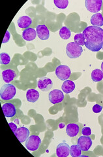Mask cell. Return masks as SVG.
I'll return each instance as SVG.
<instances>
[{
    "label": "cell",
    "mask_w": 103,
    "mask_h": 157,
    "mask_svg": "<svg viewBox=\"0 0 103 157\" xmlns=\"http://www.w3.org/2000/svg\"><path fill=\"white\" fill-rule=\"evenodd\" d=\"M85 37V46L93 52H98L103 47V29L95 26H87L82 32Z\"/></svg>",
    "instance_id": "6da1fadb"
},
{
    "label": "cell",
    "mask_w": 103,
    "mask_h": 157,
    "mask_svg": "<svg viewBox=\"0 0 103 157\" xmlns=\"http://www.w3.org/2000/svg\"><path fill=\"white\" fill-rule=\"evenodd\" d=\"M17 94V88L14 85L9 84L4 85L0 90V97L3 101H8L13 99Z\"/></svg>",
    "instance_id": "7a4b0ae2"
},
{
    "label": "cell",
    "mask_w": 103,
    "mask_h": 157,
    "mask_svg": "<svg viewBox=\"0 0 103 157\" xmlns=\"http://www.w3.org/2000/svg\"><path fill=\"white\" fill-rule=\"evenodd\" d=\"M82 52V47L75 42H71L67 45L66 53L68 58H77L81 56Z\"/></svg>",
    "instance_id": "3957f363"
},
{
    "label": "cell",
    "mask_w": 103,
    "mask_h": 157,
    "mask_svg": "<svg viewBox=\"0 0 103 157\" xmlns=\"http://www.w3.org/2000/svg\"><path fill=\"white\" fill-rule=\"evenodd\" d=\"M41 144V140L38 136L32 135L29 136L26 141V149L31 151H37Z\"/></svg>",
    "instance_id": "277c9868"
},
{
    "label": "cell",
    "mask_w": 103,
    "mask_h": 157,
    "mask_svg": "<svg viewBox=\"0 0 103 157\" xmlns=\"http://www.w3.org/2000/svg\"><path fill=\"white\" fill-rule=\"evenodd\" d=\"M56 75L59 79L61 81H67L71 75V71L69 67L65 65H60L56 69Z\"/></svg>",
    "instance_id": "5b68a950"
},
{
    "label": "cell",
    "mask_w": 103,
    "mask_h": 157,
    "mask_svg": "<svg viewBox=\"0 0 103 157\" xmlns=\"http://www.w3.org/2000/svg\"><path fill=\"white\" fill-rule=\"evenodd\" d=\"M102 3V0H86L85 6L87 11L95 14L101 10Z\"/></svg>",
    "instance_id": "8992f818"
},
{
    "label": "cell",
    "mask_w": 103,
    "mask_h": 157,
    "mask_svg": "<svg viewBox=\"0 0 103 157\" xmlns=\"http://www.w3.org/2000/svg\"><path fill=\"white\" fill-rule=\"evenodd\" d=\"M48 99L49 101L53 104H59V103L61 102L64 100V94H63V92L60 90H53L49 93Z\"/></svg>",
    "instance_id": "52a82bcc"
},
{
    "label": "cell",
    "mask_w": 103,
    "mask_h": 157,
    "mask_svg": "<svg viewBox=\"0 0 103 157\" xmlns=\"http://www.w3.org/2000/svg\"><path fill=\"white\" fill-rule=\"evenodd\" d=\"M93 141L89 136H80L78 140V145L82 151H87L92 146Z\"/></svg>",
    "instance_id": "ba28073f"
},
{
    "label": "cell",
    "mask_w": 103,
    "mask_h": 157,
    "mask_svg": "<svg viewBox=\"0 0 103 157\" xmlns=\"http://www.w3.org/2000/svg\"><path fill=\"white\" fill-rule=\"evenodd\" d=\"M37 86L39 89L43 92H48L53 87L52 81L46 77H44L39 78Z\"/></svg>",
    "instance_id": "9c48e42d"
},
{
    "label": "cell",
    "mask_w": 103,
    "mask_h": 157,
    "mask_svg": "<svg viewBox=\"0 0 103 157\" xmlns=\"http://www.w3.org/2000/svg\"><path fill=\"white\" fill-rule=\"evenodd\" d=\"M14 135L17 137L18 141L20 142V143H24L25 142L29 136V130L26 127L21 126L17 128L16 132H14Z\"/></svg>",
    "instance_id": "30bf717a"
},
{
    "label": "cell",
    "mask_w": 103,
    "mask_h": 157,
    "mask_svg": "<svg viewBox=\"0 0 103 157\" xmlns=\"http://www.w3.org/2000/svg\"><path fill=\"white\" fill-rule=\"evenodd\" d=\"M70 146L65 142L60 144L56 148V155L58 157H67L70 155Z\"/></svg>",
    "instance_id": "8fae6325"
},
{
    "label": "cell",
    "mask_w": 103,
    "mask_h": 157,
    "mask_svg": "<svg viewBox=\"0 0 103 157\" xmlns=\"http://www.w3.org/2000/svg\"><path fill=\"white\" fill-rule=\"evenodd\" d=\"M2 110L4 115L7 118H11L16 115L17 109L11 103H6L2 105Z\"/></svg>",
    "instance_id": "7c38bea8"
},
{
    "label": "cell",
    "mask_w": 103,
    "mask_h": 157,
    "mask_svg": "<svg viewBox=\"0 0 103 157\" xmlns=\"http://www.w3.org/2000/svg\"><path fill=\"white\" fill-rule=\"evenodd\" d=\"M38 37L41 40H47L50 37V31L45 24H40L36 28Z\"/></svg>",
    "instance_id": "4fadbf2b"
},
{
    "label": "cell",
    "mask_w": 103,
    "mask_h": 157,
    "mask_svg": "<svg viewBox=\"0 0 103 157\" xmlns=\"http://www.w3.org/2000/svg\"><path fill=\"white\" fill-rule=\"evenodd\" d=\"M37 36V32L35 29L32 28H28L24 29L22 34V37L24 40L28 41H31L36 38Z\"/></svg>",
    "instance_id": "5bb4252c"
},
{
    "label": "cell",
    "mask_w": 103,
    "mask_h": 157,
    "mask_svg": "<svg viewBox=\"0 0 103 157\" xmlns=\"http://www.w3.org/2000/svg\"><path fill=\"white\" fill-rule=\"evenodd\" d=\"M2 75L3 80L6 83H10L17 77V74L16 71H14V70H11V69L4 70L2 73Z\"/></svg>",
    "instance_id": "9a60e30c"
},
{
    "label": "cell",
    "mask_w": 103,
    "mask_h": 157,
    "mask_svg": "<svg viewBox=\"0 0 103 157\" xmlns=\"http://www.w3.org/2000/svg\"><path fill=\"white\" fill-rule=\"evenodd\" d=\"M80 132V127L77 124L69 123L67 125L66 132L67 134L69 137L76 136Z\"/></svg>",
    "instance_id": "2e32d148"
},
{
    "label": "cell",
    "mask_w": 103,
    "mask_h": 157,
    "mask_svg": "<svg viewBox=\"0 0 103 157\" xmlns=\"http://www.w3.org/2000/svg\"><path fill=\"white\" fill-rule=\"evenodd\" d=\"M17 24L19 28L26 29L31 26L32 19L28 16H22L18 19Z\"/></svg>",
    "instance_id": "e0dca14e"
},
{
    "label": "cell",
    "mask_w": 103,
    "mask_h": 157,
    "mask_svg": "<svg viewBox=\"0 0 103 157\" xmlns=\"http://www.w3.org/2000/svg\"><path fill=\"white\" fill-rule=\"evenodd\" d=\"M26 98L29 102L35 103L39 98V92L35 89H29L26 92Z\"/></svg>",
    "instance_id": "ac0fdd59"
},
{
    "label": "cell",
    "mask_w": 103,
    "mask_h": 157,
    "mask_svg": "<svg viewBox=\"0 0 103 157\" xmlns=\"http://www.w3.org/2000/svg\"><path fill=\"white\" fill-rule=\"evenodd\" d=\"M75 88V82L71 81V80H67L63 82V85L61 86V89L63 92L65 94H69L72 92Z\"/></svg>",
    "instance_id": "d6986e66"
},
{
    "label": "cell",
    "mask_w": 103,
    "mask_h": 157,
    "mask_svg": "<svg viewBox=\"0 0 103 157\" xmlns=\"http://www.w3.org/2000/svg\"><path fill=\"white\" fill-rule=\"evenodd\" d=\"M91 24L92 26L101 27L103 26V16L101 13H95L91 18Z\"/></svg>",
    "instance_id": "ffe728a7"
},
{
    "label": "cell",
    "mask_w": 103,
    "mask_h": 157,
    "mask_svg": "<svg viewBox=\"0 0 103 157\" xmlns=\"http://www.w3.org/2000/svg\"><path fill=\"white\" fill-rule=\"evenodd\" d=\"M91 78L95 82H99L103 79V72L99 69H95L91 73Z\"/></svg>",
    "instance_id": "44dd1931"
},
{
    "label": "cell",
    "mask_w": 103,
    "mask_h": 157,
    "mask_svg": "<svg viewBox=\"0 0 103 157\" xmlns=\"http://www.w3.org/2000/svg\"><path fill=\"white\" fill-rule=\"evenodd\" d=\"M82 150L77 145H72L70 147V155L72 157H79L82 155Z\"/></svg>",
    "instance_id": "7402d4cb"
},
{
    "label": "cell",
    "mask_w": 103,
    "mask_h": 157,
    "mask_svg": "<svg viewBox=\"0 0 103 157\" xmlns=\"http://www.w3.org/2000/svg\"><path fill=\"white\" fill-rule=\"evenodd\" d=\"M60 36L63 39L67 40L69 39L71 36V30L67 27L63 26L60 29Z\"/></svg>",
    "instance_id": "603a6c76"
},
{
    "label": "cell",
    "mask_w": 103,
    "mask_h": 157,
    "mask_svg": "<svg viewBox=\"0 0 103 157\" xmlns=\"http://www.w3.org/2000/svg\"><path fill=\"white\" fill-rule=\"evenodd\" d=\"M0 62L2 65H8L11 62V57L6 52H2L0 55Z\"/></svg>",
    "instance_id": "cb8c5ba5"
},
{
    "label": "cell",
    "mask_w": 103,
    "mask_h": 157,
    "mask_svg": "<svg viewBox=\"0 0 103 157\" xmlns=\"http://www.w3.org/2000/svg\"><path fill=\"white\" fill-rule=\"evenodd\" d=\"M75 43L78 44L80 46H84L85 45V37L83 35V33H77L75 35L74 37Z\"/></svg>",
    "instance_id": "d4e9b609"
},
{
    "label": "cell",
    "mask_w": 103,
    "mask_h": 157,
    "mask_svg": "<svg viewBox=\"0 0 103 157\" xmlns=\"http://www.w3.org/2000/svg\"><path fill=\"white\" fill-rule=\"evenodd\" d=\"M53 3L57 8L64 9L67 7L68 1V0H54Z\"/></svg>",
    "instance_id": "484cf974"
},
{
    "label": "cell",
    "mask_w": 103,
    "mask_h": 157,
    "mask_svg": "<svg viewBox=\"0 0 103 157\" xmlns=\"http://www.w3.org/2000/svg\"><path fill=\"white\" fill-rule=\"evenodd\" d=\"M82 134L83 136H90L91 134V130L90 127H84L82 129Z\"/></svg>",
    "instance_id": "4316f807"
},
{
    "label": "cell",
    "mask_w": 103,
    "mask_h": 157,
    "mask_svg": "<svg viewBox=\"0 0 103 157\" xmlns=\"http://www.w3.org/2000/svg\"><path fill=\"white\" fill-rule=\"evenodd\" d=\"M93 111H94L95 113H99L101 112L102 109V106L99 105V104H95L94 106L93 107Z\"/></svg>",
    "instance_id": "83f0119b"
},
{
    "label": "cell",
    "mask_w": 103,
    "mask_h": 157,
    "mask_svg": "<svg viewBox=\"0 0 103 157\" xmlns=\"http://www.w3.org/2000/svg\"><path fill=\"white\" fill-rule=\"evenodd\" d=\"M10 38H11V33H10L9 31L7 30L6 32V35H5V37L3 38V40L2 41V43L3 44H5V43H7L9 40H10Z\"/></svg>",
    "instance_id": "f1b7e54d"
},
{
    "label": "cell",
    "mask_w": 103,
    "mask_h": 157,
    "mask_svg": "<svg viewBox=\"0 0 103 157\" xmlns=\"http://www.w3.org/2000/svg\"><path fill=\"white\" fill-rule=\"evenodd\" d=\"M9 125L10 127H11V130H12L13 133H14V132H16V130H17V128H18L17 124L13 123V122H10V123H9Z\"/></svg>",
    "instance_id": "f546056e"
},
{
    "label": "cell",
    "mask_w": 103,
    "mask_h": 157,
    "mask_svg": "<svg viewBox=\"0 0 103 157\" xmlns=\"http://www.w3.org/2000/svg\"><path fill=\"white\" fill-rule=\"evenodd\" d=\"M64 126H65V124L64 123H60V125H59V128H64Z\"/></svg>",
    "instance_id": "4dcf8cb0"
},
{
    "label": "cell",
    "mask_w": 103,
    "mask_h": 157,
    "mask_svg": "<svg viewBox=\"0 0 103 157\" xmlns=\"http://www.w3.org/2000/svg\"><path fill=\"white\" fill-rule=\"evenodd\" d=\"M101 70H102V71L103 72V62H102V63H101Z\"/></svg>",
    "instance_id": "1f68e13d"
},
{
    "label": "cell",
    "mask_w": 103,
    "mask_h": 157,
    "mask_svg": "<svg viewBox=\"0 0 103 157\" xmlns=\"http://www.w3.org/2000/svg\"><path fill=\"white\" fill-rule=\"evenodd\" d=\"M102 50H103V47H102Z\"/></svg>",
    "instance_id": "d6a6232c"
}]
</instances>
